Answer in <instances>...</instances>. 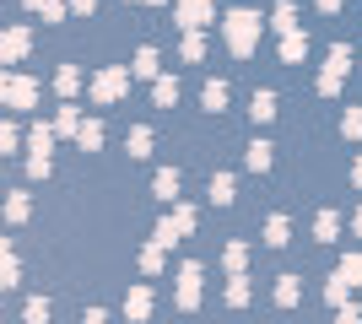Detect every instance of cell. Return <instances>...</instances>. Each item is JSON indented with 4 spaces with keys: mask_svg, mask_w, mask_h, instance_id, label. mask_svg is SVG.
<instances>
[{
    "mask_svg": "<svg viewBox=\"0 0 362 324\" xmlns=\"http://www.w3.org/2000/svg\"><path fill=\"white\" fill-rule=\"evenodd\" d=\"M259 11H227L222 16V38H227V49L238 54V60H249L255 54V44H259Z\"/></svg>",
    "mask_w": 362,
    "mask_h": 324,
    "instance_id": "cell-1",
    "label": "cell"
},
{
    "mask_svg": "<svg viewBox=\"0 0 362 324\" xmlns=\"http://www.w3.org/2000/svg\"><path fill=\"white\" fill-rule=\"evenodd\" d=\"M28 173L33 179H49V168H54V124H33V136H28Z\"/></svg>",
    "mask_w": 362,
    "mask_h": 324,
    "instance_id": "cell-2",
    "label": "cell"
},
{
    "mask_svg": "<svg viewBox=\"0 0 362 324\" xmlns=\"http://www.w3.org/2000/svg\"><path fill=\"white\" fill-rule=\"evenodd\" d=\"M130 76H136L130 65H108V71H98V76H92V97H98V103H119V97L130 92Z\"/></svg>",
    "mask_w": 362,
    "mask_h": 324,
    "instance_id": "cell-3",
    "label": "cell"
},
{
    "mask_svg": "<svg viewBox=\"0 0 362 324\" xmlns=\"http://www.w3.org/2000/svg\"><path fill=\"white\" fill-rule=\"evenodd\" d=\"M346 71H351V49H346V44H335V49H330V60H325V71H319V92L335 97V92H341V81H346Z\"/></svg>",
    "mask_w": 362,
    "mask_h": 324,
    "instance_id": "cell-4",
    "label": "cell"
},
{
    "mask_svg": "<svg viewBox=\"0 0 362 324\" xmlns=\"http://www.w3.org/2000/svg\"><path fill=\"white\" fill-rule=\"evenodd\" d=\"M0 97H6L11 108H33V103H38V81H28V76H6V81H0Z\"/></svg>",
    "mask_w": 362,
    "mask_h": 324,
    "instance_id": "cell-5",
    "label": "cell"
},
{
    "mask_svg": "<svg viewBox=\"0 0 362 324\" xmlns=\"http://www.w3.org/2000/svg\"><path fill=\"white\" fill-rule=\"evenodd\" d=\"M173 16H179L184 28H206V22H216V0H179Z\"/></svg>",
    "mask_w": 362,
    "mask_h": 324,
    "instance_id": "cell-6",
    "label": "cell"
},
{
    "mask_svg": "<svg viewBox=\"0 0 362 324\" xmlns=\"http://www.w3.org/2000/svg\"><path fill=\"white\" fill-rule=\"evenodd\" d=\"M28 49H33V32H28V28H11L6 38H0V60H6V65H16L22 54H28Z\"/></svg>",
    "mask_w": 362,
    "mask_h": 324,
    "instance_id": "cell-7",
    "label": "cell"
},
{
    "mask_svg": "<svg viewBox=\"0 0 362 324\" xmlns=\"http://www.w3.org/2000/svg\"><path fill=\"white\" fill-rule=\"evenodd\" d=\"M200 303V265H184L179 270V308H195Z\"/></svg>",
    "mask_w": 362,
    "mask_h": 324,
    "instance_id": "cell-8",
    "label": "cell"
},
{
    "mask_svg": "<svg viewBox=\"0 0 362 324\" xmlns=\"http://www.w3.org/2000/svg\"><path fill=\"white\" fill-rule=\"evenodd\" d=\"M243 162H249V173H271V162H276V146H271V140H249Z\"/></svg>",
    "mask_w": 362,
    "mask_h": 324,
    "instance_id": "cell-9",
    "label": "cell"
},
{
    "mask_svg": "<svg viewBox=\"0 0 362 324\" xmlns=\"http://www.w3.org/2000/svg\"><path fill=\"white\" fill-rule=\"evenodd\" d=\"M151 195H157V200H179V168H157Z\"/></svg>",
    "mask_w": 362,
    "mask_h": 324,
    "instance_id": "cell-10",
    "label": "cell"
},
{
    "mask_svg": "<svg viewBox=\"0 0 362 324\" xmlns=\"http://www.w3.org/2000/svg\"><path fill=\"white\" fill-rule=\"evenodd\" d=\"M281 60L287 65L308 60V32H281Z\"/></svg>",
    "mask_w": 362,
    "mask_h": 324,
    "instance_id": "cell-11",
    "label": "cell"
},
{
    "mask_svg": "<svg viewBox=\"0 0 362 324\" xmlns=\"http://www.w3.org/2000/svg\"><path fill=\"white\" fill-rule=\"evenodd\" d=\"M130 71H136L141 81H157V76H163V65H157V49H136V60H130Z\"/></svg>",
    "mask_w": 362,
    "mask_h": 324,
    "instance_id": "cell-12",
    "label": "cell"
},
{
    "mask_svg": "<svg viewBox=\"0 0 362 324\" xmlns=\"http://www.w3.org/2000/svg\"><path fill=\"white\" fill-rule=\"evenodd\" d=\"M314 238L319 244H335V238H341V211H319L314 216Z\"/></svg>",
    "mask_w": 362,
    "mask_h": 324,
    "instance_id": "cell-13",
    "label": "cell"
},
{
    "mask_svg": "<svg viewBox=\"0 0 362 324\" xmlns=\"http://www.w3.org/2000/svg\"><path fill=\"white\" fill-rule=\"evenodd\" d=\"M76 146H81V152H98V146H103V119H81V130H76Z\"/></svg>",
    "mask_w": 362,
    "mask_h": 324,
    "instance_id": "cell-14",
    "label": "cell"
},
{
    "mask_svg": "<svg viewBox=\"0 0 362 324\" xmlns=\"http://www.w3.org/2000/svg\"><path fill=\"white\" fill-rule=\"evenodd\" d=\"M265 244H271V248L292 244V222H287V216H271V222H265Z\"/></svg>",
    "mask_w": 362,
    "mask_h": 324,
    "instance_id": "cell-15",
    "label": "cell"
},
{
    "mask_svg": "<svg viewBox=\"0 0 362 324\" xmlns=\"http://www.w3.org/2000/svg\"><path fill=\"white\" fill-rule=\"evenodd\" d=\"M227 97H233V92H227V81H206V87H200V103L211 108V114H222Z\"/></svg>",
    "mask_w": 362,
    "mask_h": 324,
    "instance_id": "cell-16",
    "label": "cell"
},
{
    "mask_svg": "<svg viewBox=\"0 0 362 324\" xmlns=\"http://www.w3.org/2000/svg\"><path fill=\"white\" fill-rule=\"evenodd\" d=\"M249 119H255V124H271V119H276V92H255V103H249Z\"/></svg>",
    "mask_w": 362,
    "mask_h": 324,
    "instance_id": "cell-17",
    "label": "cell"
},
{
    "mask_svg": "<svg viewBox=\"0 0 362 324\" xmlns=\"http://www.w3.org/2000/svg\"><path fill=\"white\" fill-rule=\"evenodd\" d=\"M151 97H157V108H173V103H179V81L157 76V81H151Z\"/></svg>",
    "mask_w": 362,
    "mask_h": 324,
    "instance_id": "cell-18",
    "label": "cell"
},
{
    "mask_svg": "<svg viewBox=\"0 0 362 324\" xmlns=\"http://www.w3.org/2000/svg\"><path fill=\"white\" fill-rule=\"evenodd\" d=\"M271 28L276 32H298V6H292V0H281V6L271 11Z\"/></svg>",
    "mask_w": 362,
    "mask_h": 324,
    "instance_id": "cell-19",
    "label": "cell"
},
{
    "mask_svg": "<svg viewBox=\"0 0 362 324\" xmlns=\"http://www.w3.org/2000/svg\"><path fill=\"white\" fill-rule=\"evenodd\" d=\"M76 130H81V108L65 103L60 114H54V136H76Z\"/></svg>",
    "mask_w": 362,
    "mask_h": 324,
    "instance_id": "cell-20",
    "label": "cell"
},
{
    "mask_svg": "<svg viewBox=\"0 0 362 324\" xmlns=\"http://www.w3.org/2000/svg\"><path fill=\"white\" fill-rule=\"evenodd\" d=\"M28 211H33V200L22 195V189H11V195H6V222L16 227V222H28Z\"/></svg>",
    "mask_w": 362,
    "mask_h": 324,
    "instance_id": "cell-21",
    "label": "cell"
},
{
    "mask_svg": "<svg viewBox=\"0 0 362 324\" xmlns=\"http://www.w3.org/2000/svg\"><path fill=\"white\" fill-rule=\"evenodd\" d=\"M124 313H130V319H146V313H151V292H146V287H130V297H124Z\"/></svg>",
    "mask_w": 362,
    "mask_h": 324,
    "instance_id": "cell-22",
    "label": "cell"
},
{
    "mask_svg": "<svg viewBox=\"0 0 362 324\" xmlns=\"http://www.w3.org/2000/svg\"><path fill=\"white\" fill-rule=\"evenodd\" d=\"M163 254H168V244H157V238H151V244L141 248V270H146V276H157V270H163Z\"/></svg>",
    "mask_w": 362,
    "mask_h": 324,
    "instance_id": "cell-23",
    "label": "cell"
},
{
    "mask_svg": "<svg viewBox=\"0 0 362 324\" xmlns=\"http://www.w3.org/2000/svg\"><path fill=\"white\" fill-rule=\"evenodd\" d=\"M298 297H303L298 276H281V281H276V303H281V308H298Z\"/></svg>",
    "mask_w": 362,
    "mask_h": 324,
    "instance_id": "cell-24",
    "label": "cell"
},
{
    "mask_svg": "<svg viewBox=\"0 0 362 324\" xmlns=\"http://www.w3.org/2000/svg\"><path fill=\"white\" fill-rule=\"evenodd\" d=\"M124 146H130V157H146L151 152V130H146V124H136V130L124 136Z\"/></svg>",
    "mask_w": 362,
    "mask_h": 324,
    "instance_id": "cell-25",
    "label": "cell"
},
{
    "mask_svg": "<svg viewBox=\"0 0 362 324\" xmlns=\"http://www.w3.org/2000/svg\"><path fill=\"white\" fill-rule=\"evenodd\" d=\"M211 200L216 205H233V173H211Z\"/></svg>",
    "mask_w": 362,
    "mask_h": 324,
    "instance_id": "cell-26",
    "label": "cell"
},
{
    "mask_svg": "<svg viewBox=\"0 0 362 324\" xmlns=\"http://www.w3.org/2000/svg\"><path fill=\"white\" fill-rule=\"evenodd\" d=\"M341 136H346V140H362V108H346V114H341Z\"/></svg>",
    "mask_w": 362,
    "mask_h": 324,
    "instance_id": "cell-27",
    "label": "cell"
},
{
    "mask_svg": "<svg viewBox=\"0 0 362 324\" xmlns=\"http://www.w3.org/2000/svg\"><path fill=\"white\" fill-rule=\"evenodd\" d=\"M173 227L189 238V232H195V205H179V200H173Z\"/></svg>",
    "mask_w": 362,
    "mask_h": 324,
    "instance_id": "cell-28",
    "label": "cell"
},
{
    "mask_svg": "<svg viewBox=\"0 0 362 324\" xmlns=\"http://www.w3.org/2000/svg\"><path fill=\"white\" fill-rule=\"evenodd\" d=\"M227 303H233V308H243V303H249V276H233V287H227Z\"/></svg>",
    "mask_w": 362,
    "mask_h": 324,
    "instance_id": "cell-29",
    "label": "cell"
},
{
    "mask_svg": "<svg viewBox=\"0 0 362 324\" xmlns=\"http://www.w3.org/2000/svg\"><path fill=\"white\" fill-rule=\"evenodd\" d=\"M206 54V38H200V28H189L184 32V60H200Z\"/></svg>",
    "mask_w": 362,
    "mask_h": 324,
    "instance_id": "cell-30",
    "label": "cell"
},
{
    "mask_svg": "<svg viewBox=\"0 0 362 324\" xmlns=\"http://www.w3.org/2000/svg\"><path fill=\"white\" fill-rule=\"evenodd\" d=\"M243 260H249V248H243V244H227L222 265H227V270H233V276H238V270H243Z\"/></svg>",
    "mask_w": 362,
    "mask_h": 324,
    "instance_id": "cell-31",
    "label": "cell"
},
{
    "mask_svg": "<svg viewBox=\"0 0 362 324\" xmlns=\"http://www.w3.org/2000/svg\"><path fill=\"white\" fill-rule=\"evenodd\" d=\"M54 87H60V92H65V97H71V92H76V87H81V71H76V65H65L60 76H54Z\"/></svg>",
    "mask_w": 362,
    "mask_h": 324,
    "instance_id": "cell-32",
    "label": "cell"
},
{
    "mask_svg": "<svg viewBox=\"0 0 362 324\" xmlns=\"http://www.w3.org/2000/svg\"><path fill=\"white\" fill-rule=\"evenodd\" d=\"M341 276H346L351 287H362V254H346V260H341Z\"/></svg>",
    "mask_w": 362,
    "mask_h": 324,
    "instance_id": "cell-33",
    "label": "cell"
},
{
    "mask_svg": "<svg viewBox=\"0 0 362 324\" xmlns=\"http://www.w3.org/2000/svg\"><path fill=\"white\" fill-rule=\"evenodd\" d=\"M22 313H28V324H44V319H49V303H44V297H33Z\"/></svg>",
    "mask_w": 362,
    "mask_h": 324,
    "instance_id": "cell-34",
    "label": "cell"
},
{
    "mask_svg": "<svg viewBox=\"0 0 362 324\" xmlns=\"http://www.w3.org/2000/svg\"><path fill=\"white\" fill-rule=\"evenodd\" d=\"M16 140H22V136H16V124H0V152H16Z\"/></svg>",
    "mask_w": 362,
    "mask_h": 324,
    "instance_id": "cell-35",
    "label": "cell"
},
{
    "mask_svg": "<svg viewBox=\"0 0 362 324\" xmlns=\"http://www.w3.org/2000/svg\"><path fill=\"white\" fill-rule=\"evenodd\" d=\"M38 11H44L49 22H60V16H65V0H44V6H38Z\"/></svg>",
    "mask_w": 362,
    "mask_h": 324,
    "instance_id": "cell-36",
    "label": "cell"
},
{
    "mask_svg": "<svg viewBox=\"0 0 362 324\" xmlns=\"http://www.w3.org/2000/svg\"><path fill=\"white\" fill-rule=\"evenodd\" d=\"M71 11H81V16H92V11H98V0H71Z\"/></svg>",
    "mask_w": 362,
    "mask_h": 324,
    "instance_id": "cell-37",
    "label": "cell"
},
{
    "mask_svg": "<svg viewBox=\"0 0 362 324\" xmlns=\"http://www.w3.org/2000/svg\"><path fill=\"white\" fill-rule=\"evenodd\" d=\"M351 184L362 189V157H357V162H351Z\"/></svg>",
    "mask_w": 362,
    "mask_h": 324,
    "instance_id": "cell-38",
    "label": "cell"
},
{
    "mask_svg": "<svg viewBox=\"0 0 362 324\" xmlns=\"http://www.w3.org/2000/svg\"><path fill=\"white\" fill-rule=\"evenodd\" d=\"M319 11H341V0H319Z\"/></svg>",
    "mask_w": 362,
    "mask_h": 324,
    "instance_id": "cell-39",
    "label": "cell"
},
{
    "mask_svg": "<svg viewBox=\"0 0 362 324\" xmlns=\"http://www.w3.org/2000/svg\"><path fill=\"white\" fill-rule=\"evenodd\" d=\"M351 227H357V238H362V211H357V216H351Z\"/></svg>",
    "mask_w": 362,
    "mask_h": 324,
    "instance_id": "cell-40",
    "label": "cell"
},
{
    "mask_svg": "<svg viewBox=\"0 0 362 324\" xmlns=\"http://www.w3.org/2000/svg\"><path fill=\"white\" fill-rule=\"evenodd\" d=\"M28 6H33V11H38V6H44V0H28Z\"/></svg>",
    "mask_w": 362,
    "mask_h": 324,
    "instance_id": "cell-41",
    "label": "cell"
},
{
    "mask_svg": "<svg viewBox=\"0 0 362 324\" xmlns=\"http://www.w3.org/2000/svg\"><path fill=\"white\" fill-rule=\"evenodd\" d=\"M146 6H163V0H146Z\"/></svg>",
    "mask_w": 362,
    "mask_h": 324,
    "instance_id": "cell-42",
    "label": "cell"
}]
</instances>
